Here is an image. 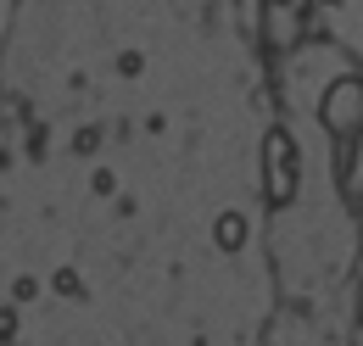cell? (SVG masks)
<instances>
[{"label": "cell", "mask_w": 363, "mask_h": 346, "mask_svg": "<svg viewBox=\"0 0 363 346\" xmlns=\"http://www.w3.org/2000/svg\"><path fill=\"white\" fill-rule=\"evenodd\" d=\"M11 335H17V313H11V307H0V341H11Z\"/></svg>", "instance_id": "cell-9"}, {"label": "cell", "mask_w": 363, "mask_h": 346, "mask_svg": "<svg viewBox=\"0 0 363 346\" xmlns=\"http://www.w3.org/2000/svg\"><path fill=\"white\" fill-rule=\"evenodd\" d=\"M213 235H218V246H224V252H240V246H246V218H240V213H224Z\"/></svg>", "instance_id": "cell-5"}, {"label": "cell", "mask_w": 363, "mask_h": 346, "mask_svg": "<svg viewBox=\"0 0 363 346\" xmlns=\"http://www.w3.org/2000/svg\"><path fill=\"white\" fill-rule=\"evenodd\" d=\"M263 45H269L274 56H285V50H296L302 45V34H308V6L302 0H274V6H263Z\"/></svg>", "instance_id": "cell-3"}, {"label": "cell", "mask_w": 363, "mask_h": 346, "mask_svg": "<svg viewBox=\"0 0 363 346\" xmlns=\"http://www.w3.org/2000/svg\"><path fill=\"white\" fill-rule=\"evenodd\" d=\"M335 173H341V190H347L352 201H363V134L335 151Z\"/></svg>", "instance_id": "cell-4"}, {"label": "cell", "mask_w": 363, "mask_h": 346, "mask_svg": "<svg viewBox=\"0 0 363 346\" xmlns=\"http://www.w3.org/2000/svg\"><path fill=\"white\" fill-rule=\"evenodd\" d=\"M263 6H274V0H263Z\"/></svg>", "instance_id": "cell-10"}, {"label": "cell", "mask_w": 363, "mask_h": 346, "mask_svg": "<svg viewBox=\"0 0 363 346\" xmlns=\"http://www.w3.org/2000/svg\"><path fill=\"white\" fill-rule=\"evenodd\" d=\"M95 145H101V134H95V129H79V134H73V151H79V157H90Z\"/></svg>", "instance_id": "cell-8"}, {"label": "cell", "mask_w": 363, "mask_h": 346, "mask_svg": "<svg viewBox=\"0 0 363 346\" xmlns=\"http://www.w3.org/2000/svg\"><path fill=\"white\" fill-rule=\"evenodd\" d=\"M296 179H302V157H296V140L285 129L263 134V196L274 207H291L296 201Z\"/></svg>", "instance_id": "cell-2"}, {"label": "cell", "mask_w": 363, "mask_h": 346, "mask_svg": "<svg viewBox=\"0 0 363 346\" xmlns=\"http://www.w3.org/2000/svg\"><path fill=\"white\" fill-rule=\"evenodd\" d=\"M11 296H17V302H34V296H40V279H34V274H23V279L11 285Z\"/></svg>", "instance_id": "cell-7"}, {"label": "cell", "mask_w": 363, "mask_h": 346, "mask_svg": "<svg viewBox=\"0 0 363 346\" xmlns=\"http://www.w3.org/2000/svg\"><path fill=\"white\" fill-rule=\"evenodd\" d=\"M318 123H324V134L335 145H347V140L363 134V79L358 73H341V79L324 84V95H318Z\"/></svg>", "instance_id": "cell-1"}, {"label": "cell", "mask_w": 363, "mask_h": 346, "mask_svg": "<svg viewBox=\"0 0 363 346\" xmlns=\"http://www.w3.org/2000/svg\"><path fill=\"white\" fill-rule=\"evenodd\" d=\"M56 296H84V279H79L73 268H62V274H56Z\"/></svg>", "instance_id": "cell-6"}]
</instances>
